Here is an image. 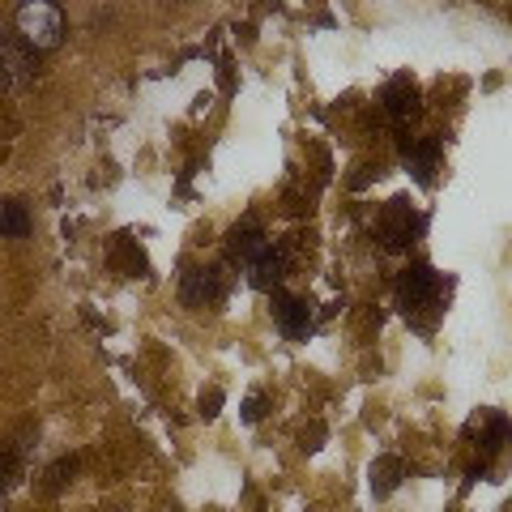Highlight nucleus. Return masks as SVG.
<instances>
[{
  "instance_id": "nucleus-1",
  "label": "nucleus",
  "mask_w": 512,
  "mask_h": 512,
  "mask_svg": "<svg viewBox=\"0 0 512 512\" xmlns=\"http://www.w3.org/2000/svg\"><path fill=\"white\" fill-rule=\"evenodd\" d=\"M18 30H22V39L35 47V52H52V47L64 39V13L56 5L35 0V5L18 9Z\"/></svg>"
},
{
  "instance_id": "nucleus-2",
  "label": "nucleus",
  "mask_w": 512,
  "mask_h": 512,
  "mask_svg": "<svg viewBox=\"0 0 512 512\" xmlns=\"http://www.w3.org/2000/svg\"><path fill=\"white\" fill-rule=\"evenodd\" d=\"M278 320H282V329L291 333V338H303L308 325H312V312H308V303H303V299L278 295Z\"/></svg>"
},
{
  "instance_id": "nucleus-3",
  "label": "nucleus",
  "mask_w": 512,
  "mask_h": 512,
  "mask_svg": "<svg viewBox=\"0 0 512 512\" xmlns=\"http://www.w3.org/2000/svg\"><path fill=\"white\" fill-rule=\"evenodd\" d=\"M30 231V218H26V205L18 201H0V235H9V239H22Z\"/></svg>"
}]
</instances>
